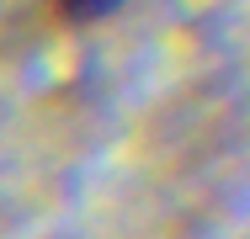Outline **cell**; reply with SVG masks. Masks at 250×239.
Listing matches in <instances>:
<instances>
[{
    "label": "cell",
    "instance_id": "obj_1",
    "mask_svg": "<svg viewBox=\"0 0 250 239\" xmlns=\"http://www.w3.org/2000/svg\"><path fill=\"white\" fill-rule=\"evenodd\" d=\"M64 5V16H75V21H91V16H101V11H112L117 0H59Z\"/></svg>",
    "mask_w": 250,
    "mask_h": 239
}]
</instances>
